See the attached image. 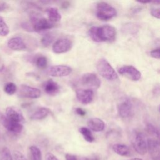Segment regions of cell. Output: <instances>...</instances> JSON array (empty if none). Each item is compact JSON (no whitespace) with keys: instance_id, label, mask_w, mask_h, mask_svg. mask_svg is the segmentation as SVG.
<instances>
[{"instance_id":"1","label":"cell","mask_w":160,"mask_h":160,"mask_svg":"<svg viewBox=\"0 0 160 160\" xmlns=\"http://www.w3.org/2000/svg\"><path fill=\"white\" fill-rule=\"evenodd\" d=\"M89 36L95 42L113 41L116 38L115 28L110 25H104L100 27L92 26L89 30Z\"/></svg>"},{"instance_id":"2","label":"cell","mask_w":160,"mask_h":160,"mask_svg":"<svg viewBox=\"0 0 160 160\" xmlns=\"http://www.w3.org/2000/svg\"><path fill=\"white\" fill-rule=\"evenodd\" d=\"M96 68L100 75L109 81H114L118 78L114 68L105 59H101L98 61Z\"/></svg>"},{"instance_id":"3","label":"cell","mask_w":160,"mask_h":160,"mask_svg":"<svg viewBox=\"0 0 160 160\" xmlns=\"http://www.w3.org/2000/svg\"><path fill=\"white\" fill-rule=\"evenodd\" d=\"M116 15V10L110 4L105 2L98 3L96 6V16L102 21H108Z\"/></svg>"},{"instance_id":"4","label":"cell","mask_w":160,"mask_h":160,"mask_svg":"<svg viewBox=\"0 0 160 160\" xmlns=\"http://www.w3.org/2000/svg\"><path fill=\"white\" fill-rule=\"evenodd\" d=\"M131 141L134 149L138 154L144 155L147 152V141L142 132H134Z\"/></svg>"},{"instance_id":"5","label":"cell","mask_w":160,"mask_h":160,"mask_svg":"<svg viewBox=\"0 0 160 160\" xmlns=\"http://www.w3.org/2000/svg\"><path fill=\"white\" fill-rule=\"evenodd\" d=\"M80 82L82 86L92 89H98L101 85L99 78L96 74L91 72L84 74L80 78Z\"/></svg>"},{"instance_id":"6","label":"cell","mask_w":160,"mask_h":160,"mask_svg":"<svg viewBox=\"0 0 160 160\" xmlns=\"http://www.w3.org/2000/svg\"><path fill=\"white\" fill-rule=\"evenodd\" d=\"M118 72L120 74L134 81H138L141 76L140 71L131 65H126L121 67L118 69Z\"/></svg>"},{"instance_id":"7","label":"cell","mask_w":160,"mask_h":160,"mask_svg":"<svg viewBox=\"0 0 160 160\" xmlns=\"http://www.w3.org/2000/svg\"><path fill=\"white\" fill-rule=\"evenodd\" d=\"M31 22L32 24V29L36 32H41L54 27L52 22L43 18H39L32 16L31 18Z\"/></svg>"},{"instance_id":"8","label":"cell","mask_w":160,"mask_h":160,"mask_svg":"<svg viewBox=\"0 0 160 160\" xmlns=\"http://www.w3.org/2000/svg\"><path fill=\"white\" fill-rule=\"evenodd\" d=\"M72 41L66 38H62L58 39L52 46V51L56 54L66 52L72 48Z\"/></svg>"},{"instance_id":"9","label":"cell","mask_w":160,"mask_h":160,"mask_svg":"<svg viewBox=\"0 0 160 160\" xmlns=\"http://www.w3.org/2000/svg\"><path fill=\"white\" fill-rule=\"evenodd\" d=\"M152 160H160V145L158 139L150 138L147 141V151Z\"/></svg>"},{"instance_id":"10","label":"cell","mask_w":160,"mask_h":160,"mask_svg":"<svg viewBox=\"0 0 160 160\" xmlns=\"http://www.w3.org/2000/svg\"><path fill=\"white\" fill-rule=\"evenodd\" d=\"M19 94L21 96L31 99H36L41 96V91L36 88L26 84H21L19 88Z\"/></svg>"},{"instance_id":"11","label":"cell","mask_w":160,"mask_h":160,"mask_svg":"<svg viewBox=\"0 0 160 160\" xmlns=\"http://www.w3.org/2000/svg\"><path fill=\"white\" fill-rule=\"evenodd\" d=\"M5 116L10 120L21 124H23L25 121V119L21 111L14 106H9L6 108Z\"/></svg>"},{"instance_id":"12","label":"cell","mask_w":160,"mask_h":160,"mask_svg":"<svg viewBox=\"0 0 160 160\" xmlns=\"http://www.w3.org/2000/svg\"><path fill=\"white\" fill-rule=\"evenodd\" d=\"M1 122L8 131L12 133H20L23 129L22 124L10 120L5 116L1 117Z\"/></svg>"},{"instance_id":"13","label":"cell","mask_w":160,"mask_h":160,"mask_svg":"<svg viewBox=\"0 0 160 160\" xmlns=\"http://www.w3.org/2000/svg\"><path fill=\"white\" fill-rule=\"evenodd\" d=\"M72 71V69L66 65H55L49 69V75L54 77H63L68 76Z\"/></svg>"},{"instance_id":"14","label":"cell","mask_w":160,"mask_h":160,"mask_svg":"<svg viewBox=\"0 0 160 160\" xmlns=\"http://www.w3.org/2000/svg\"><path fill=\"white\" fill-rule=\"evenodd\" d=\"M76 98L82 104H88L94 98V92L90 89H79L76 91Z\"/></svg>"},{"instance_id":"15","label":"cell","mask_w":160,"mask_h":160,"mask_svg":"<svg viewBox=\"0 0 160 160\" xmlns=\"http://www.w3.org/2000/svg\"><path fill=\"white\" fill-rule=\"evenodd\" d=\"M118 113L121 118H126L129 117L132 111V107L130 101L128 99H124L121 101L118 106Z\"/></svg>"},{"instance_id":"16","label":"cell","mask_w":160,"mask_h":160,"mask_svg":"<svg viewBox=\"0 0 160 160\" xmlns=\"http://www.w3.org/2000/svg\"><path fill=\"white\" fill-rule=\"evenodd\" d=\"M8 46L14 51H22L26 48V44L20 37L11 38L8 42Z\"/></svg>"},{"instance_id":"17","label":"cell","mask_w":160,"mask_h":160,"mask_svg":"<svg viewBox=\"0 0 160 160\" xmlns=\"http://www.w3.org/2000/svg\"><path fill=\"white\" fill-rule=\"evenodd\" d=\"M43 88L46 93L51 96L56 95L59 91V86L58 84L52 79L46 81L44 83Z\"/></svg>"},{"instance_id":"18","label":"cell","mask_w":160,"mask_h":160,"mask_svg":"<svg viewBox=\"0 0 160 160\" xmlns=\"http://www.w3.org/2000/svg\"><path fill=\"white\" fill-rule=\"evenodd\" d=\"M88 126L90 129L95 132H100L104 130L105 124L104 121L98 118H93L89 119Z\"/></svg>"},{"instance_id":"19","label":"cell","mask_w":160,"mask_h":160,"mask_svg":"<svg viewBox=\"0 0 160 160\" xmlns=\"http://www.w3.org/2000/svg\"><path fill=\"white\" fill-rule=\"evenodd\" d=\"M113 151L118 155L122 156H128L130 154V150L128 146L123 144H114L112 147Z\"/></svg>"},{"instance_id":"20","label":"cell","mask_w":160,"mask_h":160,"mask_svg":"<svg viewBox=\"0 0 160 160\" xmlns=\"http://www.w3.org/2000/svg\"><path fill=\"white\" fill-rule=\"evenodd\" d=\"M46 13L48 14L49 21L51 22H58L61 19V16L58 9L54 7H51L46 9Z\"/></svg>"},{"instance_id":"21","label":"cell","mask_w":160,"mask_h":160,"mask_svg":"<svg viewBox=\"0 0 160 160\" xmlns=\"http://www.w3.org/2000/svg\"><path fill=\"white\" fill-rule=\"evenodd\" d=\"M50 112V110L44 107H41L38 108L36 111H34L31 116V119L33 120H41L45 118Z\"/></svg>"},{"instance_id":"22","label":"cell","mask_w":160,"mask_h":160,"mask_svg":"<svg viewBox=\"0 0 160 160\" xmlns=\"http://www.w3.org/2000/svg\"><path fill=\"white\" fill-rule=\"evenodd\" d=\"M31 160H42V154L40 149L36 146H31L29 148Z\"/></svg>"},{"instance_id":"23","label":"cell","mask_w":160,"mask_h":160,"mask_svg":"<svg viewBox=\"0 0 160 160\" xmlns=\"http://www.w3.org/2000/svg\"><path fill=\"white\" fill-rule=\"evenodd\" d=\"M79 131L86 141L92 142L94 141V138L89 128L86 127H81L79 128Z\"/></svg>"},{"instance_id":"24","label":"cell","mask_w":160,"mask_h":160,"mask_svg":"<svg viewBox=\"0 0 160 160\" xmlns=\"http://www.w3.org/2000/svg\"><path fill=\"white\" fill-rule=\"evenodd\" d=\"M17 90V87L16 84L12 82H7L4 86V92L8 95L14 94Z\"/></svg>"},{"instance_id":"25","label":"cell","mask_w":160,"mask_h":160,"mask_svg":"<svg viewBox=\"0 0 160 160\" xmlns=\"http://www.w3.org/2000/svg\"><path fill=\"white\" fill-rule=\"evenodd\" d=\"M9 32V28L4 19L0 16V36H6Z\"/></svg>"},{"instance_id":"26","label":"cell","mask_w":160,"mask_h":160,"mask_svg":"<svg viewBox=\"0 0 160 160\" xmlns=\"http://www.w3.org/2000/svg\"><path fill=\"white\" fill-rule=\"evenodd\" d=\"M146 129L149 135L152 136L158 139L159 131H158V129L156 126H154L153 124H152L151 123H148L146 126Z\"/></svg>"},{"instance_id":"27","label":"cell","mask_w":160,"mask_h":160,"mask_svg":"<svg viewBox=\"0 0 160 160\" xmlns=\"http://www.w3.org/2000/svg\"><path fill=\"white\" fill-rule=\"evenodd\" d=\"M0 160H14L9 149L5 147L0 152Z\"/></svg>"},{"instance_id":"28","label":"cell","mask_w":160,"mask_h":160,"mask_svg":"<svg viewBox=\"0 0 160 160\" xmlns=\"http://www.w3.org/2000/svg\"><path fill=\"white\" fill-rule=\"evenodd\" d=\"M53 40H54V36L51 33H48L44 36H43V37L41 40V42L44 46L47 47L52 43Z\"/></svg>"},{"instance_id":"29","label":"cell","mask_w":160,"mask_h":160,"mask_svg":"<svg viewBox=\"0 0 160 160\" xmlns=\"http://www.w3.org/2000/svg\"><path fill=\"white\" fill-rule=\"evenodd\" d=\"M47 64H48L47 58L44 56H39L36 59V65L38 68L41 69L45 68L47 66Z\"/></svg>"},{"instance_id":"30","label":"cell","mask_w":160,"mask_h":160,"mask_svg":"<svg viewBox=\"0 0 160 160\" xmlns=\"http://www.w3.org/2000/svg\"><path fill=\"white\" fill-rule=\"evenodd\" d=\"M13 158L14 160H28L25 156L19 151H13Z\"/></svg>"},{"instance_id":"31","label":"cell","mask_w":160,"mask_h":160,"mask_svg":"<svg viewBox=\"0 0 160 160\" xmlns=\"http://www.w3.org/2000/svg\"><path fill=\"white\" fill-rule=\"evenodd\" d=\"M151 14L153 17H154L157 19H159L160 18V9L159 8H152L151 10Z\"/></svg>"},{"instance_id":"32","label":"cell","mask_w":160,"mask_h":160,"mask_svg":"<svg viewBox=\"0 0 160 160\" xmlns=\"http://www.w3.org/2000/svg\"><path fill=\"white\" fill-rule=\"evenodd\" d=\"M150 56L155 59H159L160 58V55H159V48L158 49H155L152 50L150 52Z\"/></svg>"},{"instance_id":"33","label":"cell","mask_w":160,"mask_h":160,"mask_svg":"<svg viewBox=\"0 0 160 160\" xmlns=\"http://www.w3.org/2000/svg\"><path fill=\"white\" fill-rule=\"evenodd\" d=\"M46 160H59L56 156H55L51 152H48L46 155Z\"/></svg>"},{"instance_id":"34","label":"cell","mask_w":160,"mask_h":160,"mask_svg":"<svg viewBox=\"0 0 160 160\" xmlns=\"http://www.w3.org/2000/svg\"><path fill=\"white\" fill-rule=\"evenodd\" d=\"M65 159L66 160H78L75 155L69 154V153H67L65 154Z\"/></svg>"},{"instance_id":"35","label":"cell","mask_w":160,"mask_h":160,"mask_svg":"<svg viewBox=\"0 0 160 160\" xmlns=\"http://www.w3.org/2000/svg\"><path fill=\"white\" fill-rule=\"evenodd\" d=\"M75 111H76V114H78L79 115V116H85V114H86V111H85L84 109H82V108H78L76 109Z\"/></svg>"},{"instance_id":"36","label":"cell","mask_w":160,"mask_h":160,"mask_svg":"<svg viewBox=\"0 0 160 160\" xmlns=\"http://www.w3.org/2000/svg\"><path fill=\"white\" fill-rule=\"evenodd\" d=\"M7 8V4L4 1H0V11H4Z\"/></svg>"},{"instance_id":"37","label":"cell","mask_w":160,"mask_h":160,"mask_svg":"<svg viewBox=\"0 0 160 160\" xmlns=\"http://www.w3.org/2000/svg\"><path fill=\"white\" fill-rule=\"evenodd\" d=\"M129 160H142V159H140V158H136L131 159H129Z\"/></svg>"}]
</instances>
